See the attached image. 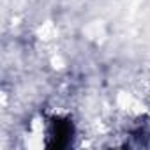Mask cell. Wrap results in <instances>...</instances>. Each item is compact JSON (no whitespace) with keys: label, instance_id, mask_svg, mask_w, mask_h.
Returning <instances> with one entry per match:
<instances>
[]
</instances>
